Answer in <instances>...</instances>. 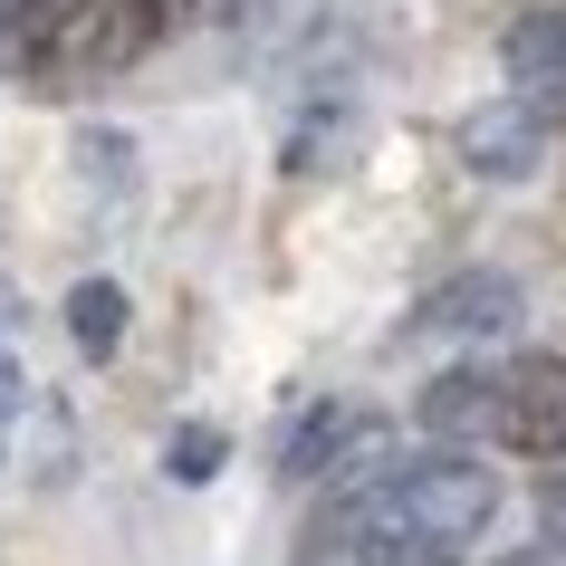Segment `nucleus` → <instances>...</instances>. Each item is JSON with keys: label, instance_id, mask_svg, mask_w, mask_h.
<instances>
[{"label": "nucleus", "instance_id": "obj_7", "mask_svg": "<svg viewBox=\"0 0 566 566\" xmlns=\"http://www.w3.org/2000/svg\"><path fill=\"white\" fill-rule=\"evenodd\" d=\"M500 403H509V385L480 375V365L432 375V385H422V432H432V442H500Z\"/></svg>", "mask_w": 566, "mask_h": 566}, {"label": "nucleus", "instance_id": "obj_8", "mask_svg": "<svg viewBox=\"0 0 566 566\" xmlns=\"http://www.w3.org/2000/svg\"><path fill=\"white\" fill-rule=\"evenodd\" d=\"M87 20H96V0H10V10H0V30H10V49L30 67H49L59 49H77Z\"/></svg>", "mask_w": 566, "mask_h": 566}, {"label": "nucleus", "instance_id": "obj_11", "mask_svg": "<svg viewBox=\"0 0 566 566\" xmlns=\"http://www.w3.org/2000/svg\"><path fill=\"white\" fill-rule=\"evenodd\" d=\"M221 451H231V442H221V422H174V442H164V471H174L182 490H202V480L221 471Z\"/></svg>", "mask_w": 566, "mask_h": 566}, {"label": "nucleus", "instance_id": "obj_9", "mask_svg": "<svg viewBox=\"0 0 566 566\" xmlns=\"http://www.w3.org/2000/svg\"><path fill=\"white\" fill-rule=\"evenodd\" d=\"M356 566H461V547L413 518H394V509H365L356 518Z\"/></svg>", "mask_w": 566, "mask_h": 566}, {"label": "nucleus", "instance_id": "obj_5", "mask_svg": "<svg viewBox=\"0 0 566 566\" xmlns=\"http://www.w3.org/2000/svg\"><path fill=\"white\" fill-rule=\"evenodd\" d=\"M518 317H528V298H518L509 269H461V279H442V289L413 307L422 336H500V327H518Z\"/></svg>", "mask_w": 566, "mask_h": 566}, {"label": "nucleus", "instance_id": "obj_15", "mask_svg": "<svg viewBox=\"0 0 566 566\" xmlns=\"http://www.w3.org/2000/svg\"><path fill=\"white\" fill-rule=\"evenodd\" d=\"M10 336H20V289L0 279V356H10Z\"/></svg>", "mask_w": 566, "mask_h": 566}, {"label": "nucleus", "instance_id": "obj_4", "mask_svg": "<svg viewBox=\"0 0 566 566\" xmlns=\"http://www.w3.org/2000/svg\"><path fill=\"white\" fill-rule=\"evenodd\" d=\"M365 461H385V432H375L356 403H317V413L289 422V442H279V471L289 480H336V471H365Z\"/></svg>", "mask_w": 566, "mask_h": 566}, {"label": "nucleus", "instance_id": "obj_3", "mask_svg": "<svg viewBox=\"0 0 566 566\" xmlns=\"http://www.w3.org/2000/svg\"><path fill=\"white\" fill-rule=\"evenodd\" d=\"M500 77H509V96H528L547 125H566V0H528L500 30Z\"/></svg>", "mask_w": 566, "mask_h": 566}, {"label": "nucleus", "instance_id": "obj_12", "mask_svg": "<svg viewBox=\"0 0 566 566\" xmlns=\"http://www.w3.org/2000/svg\"><path fill=\"white\" fill-rule=\"evenodd\" d=\"M116 10H125V49H164L192 20V0H116Z\"/></svg>", "mask_w": 566, "mask_h": 566}, {"label": "nucleus", "instance_id": "obj_6", "mask_svg": "<svg viewBox=\"0 0 566 566\" xmlns=\"http://www.w3.org/2000/svg\"><path fill=\"white\" fill-rule=\"evenodd\" d=\"M500 385H509V403H500V442L566 461V356H528V365H509Z\"/></svg>", "mask_w": 566, "mask_h": 566}, {"label": "nucleus", "instance_id": "obj_1", "mask_svg": "<svg viewBox=\"0 0 566 566\" xmlns=\"http://www.w3.org/2000/svg\"><path fill=\"white\" fill-rule=\"evenodd\" d=\"M394 518H413V528L451 537V547H471L490 518H500V471H480L471 442H442L432 461H403V471H385V500Z\"/></svg>", "mask_w": 566, "mask_h": 566}, {"label": "nucleus", "instance_id": "obj_16", "mask_svg": "<svg viewBox=\"0 0 566 566\" xmlns=\"http://www.w3.org/2000/svg\"><path fill=\"white\" fill-rule=\"evenodd\" d=\"M0 10H10V0H0Z\"/></svg>", "mask_w": 566, "mask_h": 566}, {"label": "nucleus", "instance_id": "obj_14", "mask_svg": "<svg viewBox=\"0 0 566 566\" xmlns=\"http://www.w3.org/2000/svg\"><path fill=\"white\" fill-rule=\"evenodd\" d=\"M20 403H30V385H20V365L0 356V432H10V422H20Z\"/></svg>", "mask_w": 566, "mask_h": 566}, {"label": "nucleus", "instance_id": "obj_13", "mask_svg": "<svg viewBox=\"0 0 566 566\" xmlns=\"http://www.w3.org/2000/svg\"><path fill=\"white\" fill-rule=\"evenodd\" d=\"M77 154H87L96 192H116V182H125V135H77Z\"/></svg>", "mask_w": 566, "mask_h": 566}, {"label": "nucleus", "instance_id": "obj_2", "mask_svg": "<svg viewBox=\"0 0 566 566\" xmlns=\"http://www.w3.org/2000/svg\"><path fill=\"white\" fill-rule=\"evenodd\" d=\"M451 154L480 182H528L547 164V116H537L528 96H490V106H471V116L451 125Z\"/></svg>", "mask_w": 566, "mask_h": 566}, {"label": "nucleus", "instance_id": "obj_10", "mask_svg": "<svg viewBox=\"0 0 566 566\" xmlns=\"http://www.w3.org/2000/svg\"><path fill=\"white\" fill-rule=\"evenodd\" d=\"M67 336H77V356H116L125 346V289L116 279H77L67 289Z\"/></svg>", "mask_w": 566, "mask_h": 566}]
</instances>
